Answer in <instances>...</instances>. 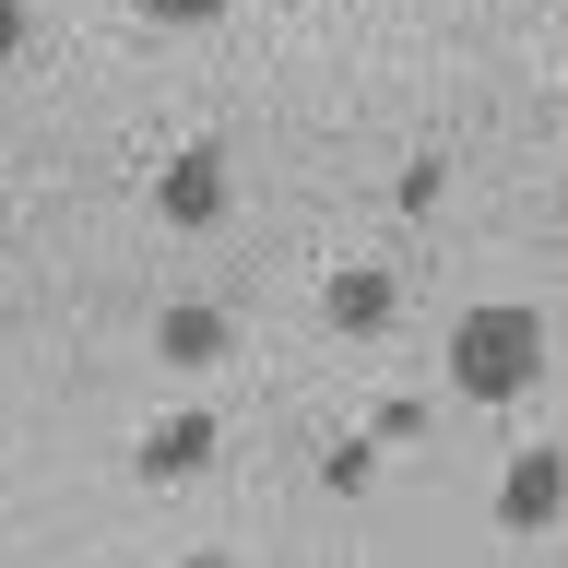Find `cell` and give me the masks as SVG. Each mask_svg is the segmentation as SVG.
Wrapping results in <instances>:
<instances>
[{"label":"cell","instance_id":"obj_2","mask_svg":"<svg viewBox=\"0 0 568 568\" xmlns=\"http://www.w3.org/2000/svg\"><path fill=\"white\" fill-rule=\"evenodd\" d=\"M154 213H166V225H213V213H225V154L190 142V154L166 166V190H154Z\"/></svg>","mask_w":568,"mask_h":568},{"label":"cell","instance_id":"obj_8","mask_svg":"<svg viewBox=\"0 0 568 568\" xmlns=\"http://www.w3.org/2000/svg\"><path fill=\"white\" fill-rule=\"evenodd\" d=\"M12 48H24V0H0V71H12Z\"/></svg>","mask_w":568,"mask_h":568},{"label":"cell","instance_id":"obj_7","mask_svg":"<svg viewBox=\"0 0 568 568\" xmlns=\"http://www.w3.org/2000/svg\"><path fill=\"white\" fill-rule=\"evenodd\" d=\"M154 24H213V12H237V0H142Z\"/></svg>","mask_w":568,"mask_h":568},{"label":"cell","instance_id":"obj_5","mask_svg":"<svg viewBox=\"0 0 568 568\" xmlns=\"http://www.w3.org/2000/svg\"><path fill=\"white\" fill-rule=\"evenodd\" d=\"M213 450V415H166V426H154V450H142V462H154V474H190V462H202Z\"/></svg>","mask_w":568,"mask_h":568},{"label":"cell","instance_id":"obj_1","mask_svg":"<svg viewBox=\"0 0 568 568\" xmlns=\"http://www.w3.org/2000/svg\"><path fill=\"white\" fill-rule=\"evenodd\" d=\"M532 379H545V320H532L521 296L462 308V332H450V390H474V403H521Z\"/></svg>","mask_w":568,"mask_h":568},{"label":"cell","instance_id":"obj_3","mask_svg":"<svg viewBox=\"0 0 568 568\" xmlns=\"http://www.w3.org/2000/svg\"><path fill=\"white\" fill-rule=\"evenodd\" d=\"M509 521H521V532L557 521V450H521V462H509Z\"/></svg>","mask_w":568,"mask_h":568},{"label":"cell","instance_id":"obj_4","mask_svg":"<svg viewBox=\"0 0 568 568\" xmlns=\"http://www.w3.org/2000/svg\"><path fill=\"white\" fill-rule=\"evenodd\" d=\"M225 355V308H166V367H213Z\"/></svg>","mask_w":568,"mask_h":568},{"label":"cell","instance_id":"obj_6","mask_svg":"<svg viewBox=\"0 0 568 568\" xmlns=\"http://www.w3.org/2000/svg\"><path fill=\"white\" fill-rule=\"evenodd\" d=\"M332 320H344V332H379V320H390V284L379 273H344V284H332Z\"/></svg>","mask_w":568,"mask_h":568}]
</instances>
